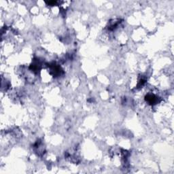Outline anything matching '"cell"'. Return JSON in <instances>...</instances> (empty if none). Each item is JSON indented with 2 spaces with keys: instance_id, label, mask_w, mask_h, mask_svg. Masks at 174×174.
<instances>
[{
  "instance_id": "6da1fadb",
  "label": "cell",
  "mask_w": 174,
  "mask_h": 174,
  "mask_svg": "<svg viewBox=\"0 0 174 174\" xmlns=\"http://www.w3.org/2000/svg\"><path fill=\"white\" fill-rule=\"evenodd\" d=\"M146 100L149 102L150 104H155L154 103L157 102V99L153 94H148L146 97Z\"/></svg>"
}]
</instances>
